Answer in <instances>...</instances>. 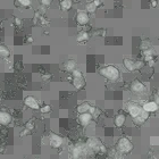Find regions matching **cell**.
Here are the masks:
<instances>
[{
	"mask_svg": "<svg viewBox=\"0 0 159 159\" xmlns=\"http://www.w3.org/2000/svg\"><path fill=\"white\" fill-rule=\"evenodd\" d=\"M43 79H50V75H43Z\"/></svg>",
	"mask_w": 159,
	"mask_h": 159,
	"instance_id": "36",
	"label": "cell"
},
{
	"mask_svg": "<svg viewBox=\"0 0 159 159\" xmlns=\"http://www.w3.org/2000/svg\"><path fill=\"white\" fill-rule=\"evenodd\" d=\"M10 56V50L8 48L4 46V44H0V57H9Z\"/></svg>",
	"mask_w": 159,
	"mask_h": 159,
	"instance_id": "19",
	"label": "cell"
},
{
	"mask_svg": "<svg viewBox=\"0 0 159 159\" xmlns=\"http://www.w3.org/2000/svg\"><path fill=\"white\" fill-rule=\"evenodd\" d=\"M93 2L96 4V6H97V7H99V6L101 5V0H94Z\"/></svg>",
	"mask_w": 159,
	"mask_h": 159,
	"instance_id": "31",
	"label": "cell"
},
{
	"mask_svg": "<svg viewBox=\"0 0 159 159\" xmlns=\"http://www.w3.org/2000/svg\"><path fill=\"white\" fill-rule=\"evenodd\" d=\"M72 74H73V77H83L82 72L79 70H76V68H74V70H72Z\"/></svg>",
	"mask_w": 159,
	"mask_h": 159,
	"instance_id": "26",
	"label": "cell"
},
{
	"mask_svg": "<svg viewBox=\"0 0 159 159\" xmlns=\"http://www.w3.org/2000/svg\"><path fill=\"white\" fill-rule=\"evenodd\" d=\"M142 108H143V110H145V112H154L158 110L159 105L156 102V101H148V102H145L144 105L142 106Z\"/></svg>",
	"mask_w": 159,
	"mask_h": 159,
	"instance_id": "10",
	"label": "cell"
},
{
	"mask_svg": "<svg viewBox=\"0 0 159 159\" xmlns=\"http://www.w3.org/2000/svg\"><path fill=\"white\" fill-rule=\"evenodd\" d=\"M79 121H80V123H81L82 126H84V127L88 126L90 123H91V121H92V115H91L89 112H82V114H80Z\"/></svg>",
	"mask_w": 159,
	"mask_h": 159,
	"instance_id": "6",
	"label": "cell"
},
{
	"mask_svg": "<svg viewBox=\"0 0 159 159\" xmlns=\"http://www.w3.org/2000/svg\"><path fill=\"white\" fill-rule=\"evenodd\" d=\"M143 67V63L142 61H135V70H140Z\"/></svg>",
	"mask_w": 159,
	"mask_h": 159,
	"instance_id": "28",
	"label": "cell"
},
{
	"mask_svg": "<svg viewBox=\"0 0 159 159\" xmlns=\"http://www.w3.org/2000/svg\"><path fill=\"white\" fill-rule=\"evenodd\" d=\"M90 17L86 11H79L77 15H76V22L80 24V25H86L89 23Z\"/></svg>",
	"mask_w": 159,
	"mask_h": 159,
	"instance_id": "7",
	"label": "cell"
},
{
	"mask_svg": "<svg viewBox=\"0 0 159 159\" xmlns=\"http://www.w3.org/2000/svg\"><path fill=\"white\" fill-rule=\"evenodd\" d=\"M75 67H76L75 60H67L65 63V68H66V70H68V72H72Z\"/></svg>",
	"mask_w": 159,
	"mask_h": 159,
	"instance_id": "22",
	"label": "cell"
},
{
	"mask_svg": "<svg viewBox=\"0 0 159 159\" xmlns=\"http://www.w3.org/2000/svg\"><path fill=\"white\" fill-rule=\"evenodd\" d=\"M15 24H17V25H21V19L15 18Z\"/></svg>",
	"mask_w": 159,
	"mask_h": 159,
	"instance_id": "34",
	"label": "cell"
},
{
	"mask_svg": "<svg viewBox=\"0 0 159 159\" xmlns=\"http://www.w3.org/2000/svg\"><path fill=\"white\" fill-rule=\"evenodd\" d=\"M49 144H50L51 148L57 149V148L61 147V144H63V139L59 135H57V134H51L49 136Z\"/></svg>",
	"mask_w": 159,
	"mask_h": 159,
	"instance_id": "3",
	"label": "cell"
},
{
	"mask_svg": "<svg viewBox=\"0 0 159 159\" xmlns=\"http://www.w3.org/2000/svg\"><path fill=\"white\" fill-rule=\"evenodd\" d=\"M148 117H149V112L143 110V108H142V112H140V115L134 117V123L135 124H142V123H144L148 119Z\"/></svg>",
	"mask_w": 159,
	"mask_h": 159,
	"instance_id": "12",
	"label": "cell"
},
{
	"mask_svg": "<svg viewBox=\"0 0 159 159\" xmlns=\"http://www.w3.org/2000/svg\"><path fill=\"white\" fill-rule=\"evenodd\" d=\"M99 74L103 76L105 79L112 81V82H115V81L119 79V70H118L117 67L112 65H108L102 67L101 70H99Z\"/></svg>",
	"mask_w": 159,
	"mask_h": 159,
	"instance_id": "1",
	"label": "cell"
},
{
	"mask_svg": "<svg viewBox=\"0 0 159 159\" xmlns=\"http://www.w3.org/2000/svg\"><path fill=\"white\" fill-rule=\"evenodd\" d=\"M123 64H124V66H125V68H126L127 70H130V72L135 70V61L133 60V59L125 58V59L123 60Z\"/></svg>",
	"mask_w": 159,
	"mask_h": 159,
	"instance_id": "15",
	"label": "cell"
},
{
	"mask_svg": "<svg viewBox=\"0 0 159 159\" xmlns=\"http://www.w3.org/2000/svg\"><path fill=\"white\" fill-rule=\"evenodd\" d=\"M11 122V115L7 112H0V125H8Z\"/></svg>",
	"mask_w": 159,
	"mask_h": 159,
	"instance_id": "11",
	"label": "cell"
},
{
	"mask_svg": "<svg viewBox=\"0 0 159 159\" xmlns=\"http://www.w3.org/2000/svg\"><path fill=\"white\" fill-rule=\"evenodd\" d=\"M150 144L156 147V145H159V136H151L150 138Z\"/></svg>",
	"mask_w": 159,
	"mask_h": 159,
	"instance_id": "25",
	"label": "cell"
},
{
	"mask_svg": "<svg viewBox=\"0 0 159 159\" xmlns=\"http://www.w3.org/2000/svg\"><path fill=\"white\" fill-rule=\"evenodd\" d=\"M85 154V150L83 147H80V145H77V147H75L74 149L72 150V157L73 158H81V157H83Z\"/></svg>",
	"mask_w": 159,
	"mask_h": 159,
	"instance_id": "13",
	"label": "cell"
},
{
	"mask_svg": "<svg viewBox=\"0 0 159 159\" xmlns=\"http://www.w3.org/2000/svg\"><path fill=\"white\" fill-rule=\"evenodd\" d=\"M133 149L132 142L127 138H121L117 142V150L122 154H128Z\"/></svg>",
	"mask_w": 159,
	"mask_h": 159,
	"instance_id": "2",
	"label": "cell"
},
{
	"mask_svg": "<svg viewBox=\"0 0 159 159\" xmlns=\"http://www.w3.org/2000/svg\"><path fill=\"white\" fill-rule=\"evenodd\" d=\"M126 122V117L122 115V114H119V115H117L116 118H115V125L117 127H122L124 124Z\"/></svg>",
	"mask_w": 159,
	"mask_h": 159,
	"instance_id": "16",
	"label": "cell"
},
{
	"mask_svg": "<svg viewBox=\"0 0 159 159\" xmlns=\"http://www.w3.org/2000/svg\"><path fill=\"white\" fill-rule=\"evenodd\" d=\"M26 128H28V130H30V131H31V130H33V122H32V121H30V122L26 123Z\"/></svg>",
	"mask_w": 159,
	"mask_h": 159,
	"instance_id": "30",
	"label": "cell"
},
{
	"mask_svg": "<svg viewBox=\"0 0 159 159\" xmlns=\"http://www.w3.org/2000/svg\"><path fill=\"white\" fill-rule=\"evenodd\" d=\"M86 145L89 147L90 149L94 150V151H99L102 143H101V141L99 140L98 138H90L88 142H86Z\"/></svg>",
	"mask_w": 159,
	"mask_h": 159,
	"instance_id": "5",
	"label": "cell"
},
{
	"mask_svg": "<svg viewBox=\"0 0 159 159\" xmlns=\"http://www.w3.org/2000/svg\"><path fill=\"white\" fill-rule=\"evenodd\" d=\"M28 132H30V130H28V128H26L25 131H23V132H22V133H21V135H22V136L26 135V134H28Z\"/></svg>",
	"mask_w": 159,
	"mask_h": 159,
	"instance_id": "32",
	"label": "cell"
},
{
	"mask_svg": "<svg viewBox=\"0 0 159 159\" xmlns=\"http://www.w3.org/2000/svg\"><path fill=\"white\" fill-rule=\"evenodd\" d=\"M89 33L85 32V31H81V32L77 34V37H76V40L79 41V42H84V41H88L89 40Z\"/></svg>",
	"mask_w": 159,
	"mask_h": 159,
	"instance_id": "18",
	"label": "cell"
},
{
	"mask_svg": "<svg viewBox=\"0 0 159 159\" xmlns=\"http://www.w3.org/2000/svg\"><path fill=\"white\" fill-rule=\"evenodd\" d=\"M131 90H132V92H134V93L141 94L145 91V86L143 83H141V82H139V81H135V82L132 83Z\"/></svg>",
	"mask_w": 159,
	"mask_h": 159,
	"instance_id": "9",
	"label": "cell"
},
{
	"mask_svg": "<svg viewBox=\"0 0 159 159\" xmlns=\"http://www.w3.org/2000/svg\"><path fill=\"white\" fill-rule=\"evenodd\" d=\"M89 108H90V103L83 102V103H81L79 107H77V112H79L80 114H82V112H86L88 110H89Z\"/></svg>",
	"mask_w": 159,
	"mask_h": 159,
	"instance_id": "21",
	"label": "cell"
},
{
	"mask_svg": "<svg viewBox=\"0 0 159 159\" xmlns=\"http://www.w3.org/2000/svg\"><path fill=\"white\" fill-rule=\"evenodd\" d=\"M16 4H18L19 6H22V7H30L31 6V0H17L16 1Z\"/></svg>",
	"mask_w": 159,
	"mask_h": 159,
	"instance_id": "23",
	"label": "cell"
},
{
	"mask_svg": "<svg viewBox=\"0 0 159 159\" xmlns=\"http://www.w3.org/2000/svg\"><path fill=\"white\" fill-rule=\"evenodd\" d=\"M41 2H42L43 6H50L52 2V0H41Z\"/></svg>",
	"mask_w": 159,
	"mask_h": 159,
	"instance_id": "29",
	"label": "cell"
},
{
	"mask_svg": "<svg viewBox=\"0 0 159 159\" xmlns=\"http://www.w3.org/2000/svg\"><path fill=\"white\" fill-rule=\"evenodd\" d=\"M73 85H74L75 89L81 90L84 88L85 81L83 77H73Z\"/></svg>",
	"mask_w": 159,
	"mask_h": 159,
	"instance_id": "14",
	"label": "cell"
},
{
	"mask_svg": "<svg viewBox=\"0 0 159 159\" xmlns=\"http://www.w3.org/2000/svg\"><path fill=\"white\" fill-rule=\"evenodd\" d=\"M97 8H98V7L96 6L94 2H89V4H86V6H85V10H86V13H90V14L96 13Z\"/></svg>",
	"mask_w": 159,
	"mask_h": 159,
	"instance_id": "20",
	"label": "cell"
},
{
	"mask_svg": "<svg viewBox=\"0 0 159 159\" xmlns=\"http://www.w3.org/2000/svg\"><path fill=\"white\" fill-rule=\"evenodd\" d=\"M39 109H40V112H42V114H48V112H51V107H50L49 105H44V106L40 107Z\"/></svg>",
	"mask_w": 159,
	"mask_h": 159,
	"instance_id": "24",
	"label": "cell"
},
{
	"mask_svg": "<svg viewBox=\"0 0 159 159\" xmlns=\"http://www.w3.org/2000/svg\"><path fill=\"white\" fill-rule=\"evenodd\" d=\"M151 4H152V7H156L157 6V1L156 0H151Z\"/></svg>",
	"mask_w": 159,
	"mask_h": 159,
	"instance_id": "35",
	"label": "cell"
},
{
	"mask_svg": "<svg viewBox=\"0 0 159 159\" xmlns=\"http://www.w3.org/2000/svg\"><path fill=\"white\" fill-rule=\"evenodd\" d=\"M156 102L159 105V97H156Z\"/></svg>",
	"mask_w": 159,
	"mask_h": 159,
	"instance_id": "37",
	"label": "cell"
},
{
	"mask_svg": "<svg viewBox=\"0 0 159 159\" xmlns=\"http://www.w3.org/2000/svg\"><path fill=\"white\" fill-rule=\"evenodd\" d=\"M127 112H130V115H131L133 118L136 117L138 115H140V112H142V107L139 106V105H136V103H128L127 105Z\"/></svg>",
	"mask_w": 159,
	"mask_h": 159,
	"instance_id": "4",
	"label": "cell"
},
{
	"mask_svg": "<svg viewBox=\"0 0 159 159\" xmlns=\"http://www.w3.org/2000/svg\"><path fill=\"white\" fill-rule=\"evenodd\" d=\"M148 64H149V66H154V59H150V60L148 61Z\"/></svg>",
	"mask_w": 159,
	"mask_h": 159,
	"instance_id": "33",
	"label": "cell"
},
{
	"mask_svg": "<svg viewBox=\"0 0 159 159\" xmlns=\"http://www.w3.org/2000/svg\"><path fill=\"white\" fill-rule=\"evenodd\" d=\"M72 6H73V1L72 0H61L60 1V8L64 11L70 10L72 8Z\"/></svg>",
	"mask_w": 159,
	"mask_h": 159,
	"instance_id": "17",
	"label": "cell"
},
{
	"mask_svg": "<svg viewBox=\"0 0 159 159\" xmlns=\"http://www.w3.org/2000/svg\"><path fill=\"white\" fill-rule=\"evenodd\" d=\"M88 112H89L90 114H91V115L93 116L94 114H96V112H97V108L93 107V106H90V108H89V110H88Z\"/></svg>",
	"mask_w": 159,
	"mask_h": 159,
	"instance_id": "27",
	"label": "cell"
},
{
	"mask_svg": "<svg viewBox=\"0 0 159 159\" xmlns=\"http://www.w3.org/2000/svg\"><path fill=\"white\" fill-rule=\"evenodd\" d=\"M24 102H25V105H26L28 108H31V109H35V110H37V109L40 108L37 100L34 98V97H32V96H28V97L25 98V100H24Z\"/></svg>",
	"mask_w": 159,
	"mask_h": 159,
	"instance_id": "8",
	"label": "cell"
}]
</instances>
